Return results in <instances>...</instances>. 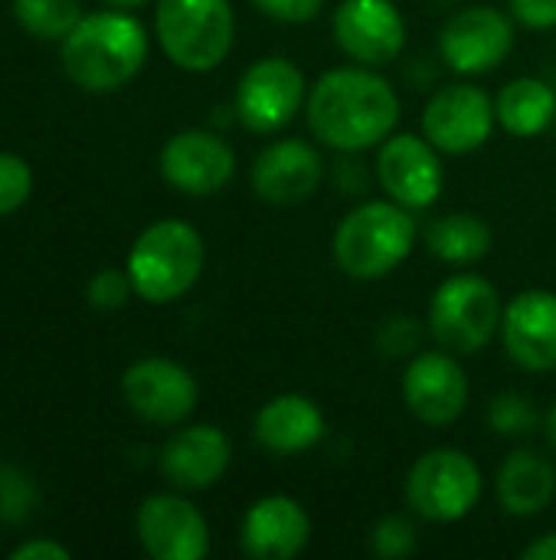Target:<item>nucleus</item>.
I'll return each mask as SVG.
<instances>
[{
	"mask_svg": "<svg viewBox=\"0 0 556 560\" xmlns=\"http://www.w3.org/2000/svg\"><path fill=\"white\" fill-rule=\"evenodd\" d=\"M377 180L406 210H426L446 187L439 148L419 135H390L377 154Z\"/></svg>",
	"mask_w": 556,
	"mask_h": 560,
	"instance_id": "obj_9",
	"label": "nucleus"
},
{
	"mask_svg": "<svg viewBox=\"0 0 556 560\" xmlns=\"http://www.w3.org/2000/svg\"><path fill=\"white\" fill-rule=\"evenodd\" d=\"M498 502L514 518H534L541 515L556 495L554 463L534 450L511 453L498 469Z\"/></svg>",
	"mask_w": 556,
	"mask_h": 560,
	"instance_id": "obj_22",
	"label": "nucleus"
},
{
	"mask_svg": "<svg viewBox=\"0 0 556 560\" xmlns=\"http://www.w3.org/2000/svg\"><path fill=\"white\" fill-rule=\"evenodd\" d=\"M501 338L511 361L531 374L556 371V295L528 289L505 305Z\"/></svg>",
	"mask_w": 556,
	"mask_h": 560,
	"instance_id": "obj_18",
	"label": "nucleus"
},
{
	"mask_svg": "<svg viewBox=\"0 0 556 560\" xmlns=\"http://www.w3.org/2000/svg\"><path fill=\"white\" fill-rule=\"evenodd\" d=\"M13 560H66L69 548L56 545V541H26L20 548H13Z\"/></svg>",
	"mask_w": 556,
	"mask_h": 560,
	"instance_id": "obj_33",
	"label": "nucleus"
},
{
	"mask_svg": "<svg viewBox=\"0 0 556 560\" xmlns=\"http://www.w3.org/2000/svg\"><path fill=\"white\" fill-rule=\"evenodd\" d=\"M488 423L495 433L501 436H524L537 427V413L531 407L528 397L508 390V394H498L488 407Z\"/></svg>",
	"mask_w": 556,
	"mask_h": 560,
	"instance_id": "obj_27",
	"label": "nucleus"
},
{
	"mask_svg": "<svg viewBox=\"0 0 556 560\" xmlns=\"http://www.w3.org/2000/svg\"><path fill=\"white\" fill-rule=\"evenodd\" d=\"M121 394L141 420L177 427L193 413L200 387L184 364L167 358H141L125 371Z\"/></svg>",
	"mask_w": 556,
	"mask_h": 560,
	"instance_id": "obj_10",
	"label": "nucleus"
},
{
	"mask_svg": "<svg viewBox=\"0 0 556 560\" xmlns=\"http://www.w3.org/2000/svg\"><path fill=\"white\" fill-rule=\"evenodd\" d=\"M524 560H556V535H544L524 548Z\"/></svg>",
	"mask_w": 556,
	"mask_h": 560,
	"instance_id": "obj_34",
	"label": "nucleus"
},
{
	"mask_svg": "<svg viewBox=\"0 0 556 560\" xmlns=\"http://www.w3.org/2000/svg\"><path fill=\"white\" fill-rule=\"evenodd\" d=\"M426 246L449 266H472L492 249V226L475 213H442L426 226Z\"/></svg>",
	"mask_w": 556,
	"mask_h": 560,
	"instance_id": "obj_24",
	"label": "nucleus"
},
{
	"mask_svg": "<svg viewBox=\"0 0 556 560\" xmlns=\"http://www.w3.org/2000/svg\"><path fill=\"white\" fill-rule=\"evenodd\" d=\"M324 177L321 151L301 138H282L259 151L252 164V190L275 207H292L318 194Z\"/></svg>",
	"mask_w": 556,
	"mask_h": 560,
	"instance_id": "obj_17",
	"label": "nucleus"
},
{
	"mask_svg": "<svg viewBox=\"0 0 556 560\" xmlns=\"http://www.w3.org/2000/svg\"><path fill=\"white\" fill-rule=\"evenodd\" d=\"M495 115L501 128L514 138H537L556 118V95L544 79L521 75L511 79L495 98Z\"/></svg>",
	"mask_w": 556,
	"mask_h": 560,
	"instance_id": "obj_23",
	"label": "nucleus"
},
{
	"mask_svg": "<svg viewBox=\"0 0 556 560\" xmlns=\"http://www.w3.org/2000/svg\"><path fill=\"white\" fill-rule=\"evenodd\" d=\"M334 39L360 66H390L406 46V23L393 0H344L334 10Z\"/></svg>",
	"mask_w": 556,
	"mask_h": 560,
	"instance_id": "obj_13",
	"label": "nucleus"
},
{
	"mask_svg": "<svg viewBox=\"0 0 556 560\" xmlns=\"http://www.w3.org/2000/svg\"><path fill=\"white\" fill-rule=\"evenodd\" d=\"M229 459H233L229 436L220 427L197 423V427L177 430L164 443L161 472L174 489L200 492L223 479V472L229 469Z\"/></svg>",
	"mask_w": 556,
	"mask_h": 560,
	"instance_id": "obj_20",
	"label": "nucleus"
},
{
	"mask_svg": "<svg viewBox=\"0 0 556 560\" xmlns=\"http://www.w3.org/2000/svg\"><path fill=\"white\" fill-rule=\"evenodd\" d=\"M29 190H33L29 164L10 151H0V217L20 210L29 200Z\"/></svg>",
	"mask_w": 556,
	"mask_h": 560,
	"instance_id": "obj_28",
	"label": "nucleus"
},
{
	"mask_svg": "<svg viewBox=\"0 0 556 560\" xmlns=\"http://www.w3.org/2000/svg\"><path fill=\"white\" fill-rule=\"evenodd\" d=\"M138 538L154 560H203L210 555V525L180 495L144 499L138 509Z\"/></svg>",
	"mask_w": 556,
	"mask_h": 560,
	"instance_id": "obj_16",
	"label": "nucleus"
},
{
	"mask_svg": "<svg viewBox=\"0 0 556 560\" xmlns=\"http://www.w3.org/2000/svg\"><path fill=\"white\" fill-rule=\"evenodd\" d=\"M482 495V469L462 450H429L406 476L410 509L436 525L465 518Z\"/></svg>",
	"mask_w": 556,
	"mask_h": 560,
	"instance_id": "obj_7",
	"label": "nucleus"
},
{
	"mask_svg": "<svg viewBox=\"0 0 556 560\" xmlns=\"http://www.w3.org/2000/svg\"><path fill=\"white\" fill-rule=\"evenodd\" d=\"M161 174L180 194L210 197V194L223 190L233 180L236 154H233V148L220 135L200 131V128H187V131H177L164 144V151H161Z\"/></svg>",
	"mask_w": 556,
	"mask_h": 560,
	"instance_id": "obj_15",
	"label": "nucleus"
},
{
	"mask_svg": "<svg viewBox=\"0 0 556 560\" xmlns=\"http://www.w3.org/2000/svg\"><path fill=\"white\" fill-rule=\"evenodd\" d=\"M495 121H498L495 102L482 89L459 82V85L439 89L426 102L423 135L442 154H469V151H478L492 138Z\"/></svg>",
	"mask_w": 556,
	"mask_h": 560,
	"instance_id": "obj_11",
	"label": "nucleus"
},
{
	"mask_svg": "<svg viewBox=\"0 0 556 560\" xmlns=\"http://www.w3.org/2000/svg\"><path fill=\"white\" fill-rule=\"evenodd\" d=\"M403 400L426 427H449L469 407V377L456 354L423 351L403 374Z\"/></svg>",
	"mask_w": 556,
	"mask_h": 560,
	"instance_id": "obj_14",
	"label": "nucleus"
},
{
	"mask_svg": "<svg viewBox=\"0 0 556 560\" xmlns=\"http://www.w3.org/2000/svg\"><path fill=\"white\" fill-rule=\"evenodd\" d=\"M311 541V518L288 495H265L249 505L239 528V545L252 560H292Z\"/></svg>",
	"mask_w": 556,
	"mask_h": 560,
	"instance_id": "obj_19",
	"label": "nucleus"
},
{
	"mask_svg": "<svg viewBox=\"0 0 556 560\" xmlns=\"http://www.w3.org/2000/svg\"><path fill=\"white\" fill-rule=\"evenodd\" d=\"M206 262L203 236L184 220L151 223L128 253V276L134 295L151 305H167L187 295Z\"/></svg>",
	"mask_w": 556,
	"mask_h": 560,
	"instance_id": "obj_4",
	"label": "nucleus"
},
{
	"mask_svg": "<svg viewBox=\"0 0 556 560\" xmlns=\"http://www.w3.org/2000/svg\"><path fill=\"white\" fill-rule=\"evenodd\" d=\"M547 436H551V446L556 450V404L551 407V413H547Z\"/></svg>",
	"mask_w": 556,
	"mask_h": 560,
	"instance_id": "obj_35",
	"label": "nucleus"
},
{
	"mask_svg": "<svg viewBox=\"0 0 556 560\" xmlns=\"http://www.w3.org/2000/svg\"><path fill=\"white\" fill-rule=\"evenodd\" d=\"M308 128L334 151L360 154L383 144L400 121L397 89L370 66L324 72L305 98Z\"/></svg>",
	"mask_w": 556,
	"mask_h": 560,
	"instance_id": "obj_1",
	"label": "nucleus"
},
{
	"mask_svg": "<svg viewBox=\"0 0 556 560\" xmlns=\"http://www.w3.org/2000/svg\"><path fill=\"white\" fill-rule=\"evenodd\" d=\"M377 345L387 358H403V354H413L419 348V322L416 318H406V315H397V318H387L380 335H377Z\"/></svg>",
	"mask_w": 556,
	"mask_h": 560,
	"instance_id": "obj_30",
	"label": "nucleus"
},
{
	"mask_svg": "<svg viewBox=\"0 0 556 560\" xmlns=\"http://www.w3.org/2000/svg\"><path fill=\"white\" fill-rule=\"evenodd\" d=\"M147 62V33L141 20L121 10H98L75 23L62 39L66 75L85 92H115Z\"/></svg>",
	"mask_w": 556,
	"mask_h": 560,
	"instance_id": "obj_2",
	"label": "nucleus"
},
{
	"mask_svg": "<svg viewBox=\"0 0 556 560\" xmlns=\"http://www.w3.org/2000/svg\"><path fill=\"white\" fill-rule=\"evenodd\" d=\"M252 433H256V443L265 446L269 453L295 456V453L318 446V440L324 436V413L305 394H282V397H272L256 413Z\"/></svg>",
	"mask_w": 556,
	"mask_h": 560,
	"instance_id": "obj_21",
	"label": "nucleus"
},
{
	"mask_svg": "<svg viewBox=\"0 0 556 560\" xmlns=\"http://www.w3.org/2000/svg\"><path fill=\"white\" fill-rule=\"evenodd\" d=\"M134 292L131 285V276L128 269H102L92 282H88V305L98 308V312H115L128 302V295Z\"/></svg>",
	"mask_w": 556,
	"mask_h": 560,
	"instance_id": "obj_29",
	"label": "nucleus"
},
{
	"mask_svg": "<svg viewBox=\"0 0 556 560\" xmlns=\"http://www.w3.org/2000/svg\"><path fill=\"white\" fill-rule=\"evenodd\" d=\"M501 318L505 308L498 289L475 272L449 276L429 302V331L439 348L456 358L488 348L501 331Z\"/></svg>",
	"mask_w": 556,
	"mask_h": 560,
	"instance_id": "obj_6",
	"label": "nucleus"
},
{
	"mask_svg": "<svg viewBox=\"0 0 556 560\" xmlns=\"http://www.w3.org/2000/svg\"><path fill=\"white\" fill-rule=\"evenodd\" d=\"M105 3H111V7H141L147 0H105Z\"/></svg>",
	"mask_w": 556,
	"mask_h": 560,
	"instance_id": "obj_36",
	"label": "nucleus"
},
{
	"mask_svg": "<svg viewBox=\"0 0 556 560\" xmlns=\"http://www.w3.org/2000/svg\"><path fill=\"white\" fill-rule=\"evenodd\" d=\"M511 13L518 23H524L531 30L556 26V0H511Z\"/></svg>",
	"mask_w": 556,
	"mask_h": 560,
	"instance_id": "obj_32",
	"label": "nucleus"
},
{
	"mask_svg": "<svg viewBox=\"0 0 556 560\" xmlns=\"http://www.w3.org/2000/svg\"><path fill=\"white\" fill-rule=\"evenodd\" d=\"M256 10L279 23H308L321 13L324 0H252Z\"/></svg>",
	"mask_w": 556,
	"mask_h": 560,
	"instance_id": "obj_31",
	"label": "nucleus"
},
{
	"mask_svg": "<svg viewBox=\"0 0 556 560\" xmlns=\"http://www.w3.org/2000/svg\"><path fill=\"white\" fill-rule=\"evenodd\" d=\"M416 220L397 200H367L351 210L331 240L334 262L344 276L374 282L390 276L416 246Z\"/></svg>",
	"mask_w": 556,
	"mask_h": 560,
	"instance_id": "obj_3",
	"label": "nucleus"
},
{
	"mask_svg": "<svg viewBox=\"0 0 556 560\" xmlns=\"http://www.w3.org/2000/svg\"><path fill=\"white\" fill-rule=\"evenodd\" d=\"M154 26L167 59L187 72L216 69L236 36L229 0H157Z\"/></svg>",
	"mask_w": 556,
	"mask_h": 560,
	"instance_id": "obj_5",
	"label": "nucleus"
},
{
	"mask_svg": "<svg viewBox=\"0 0 556 560\" xmlns=\"http://www.w3.org/2000/svg\"><path fill=\"white\" fill-rule=\"evenodd\" d=\"M305 75L285 56L256 59L236 85V115L256 135L285 128L305 105Z\"/></svg>",
	"mask_w": 556,
	"mask_h": 560,
	"instance_id": "obj_8",
	"label": "nucleus"
},
{
	"mask_svg": "<svg viewBox=\"0 0 556 560\" xmlns=\"http://www.w3.org/2000/svg\"><path fill=\"white\" fill-rule=\"evenodd\" d=\"M370 548L377 558L403 560L416 555L419 548V528L406 518V515H387L377 522V528L370 532Z\"/></svg>",
	"mask_w": 556,
	"mask_h": 560,
	"instance_id": "obj_26",
	"label": "nucleus"
},
{
	"mask_svg": "<svg viewBox=\"0 0 556 560\" xmlns=\"http://www.w3.org/2000/svg\"><path fill=\"white\" fill-rule=\"evenodd\" d=\"M13 16L39 39H66L82 20L79 0H13Z\"/></svg>",
	"mask_w": 556,
	"mask_h": 560,
	"instance_id": "obj_25",
	"label": "nucleus"
},
{
	"mask_svg": "<svg viewBox=\"0 0 556 560\" xmlns=\"http://www.w3.org/2000/svg\"><path fill=\"white\" fill-rule=\"evenodd\" d=\"M514 46V23L498 7H469L459 10L439 33V52L449 69L462 75L492 72L508 59Z\"/></svg>",
	"mask_w": 556,
	"mask_h": 560,
	"instance_id": "obj_12",
	"label": "nucleus"
}]
</instances>
